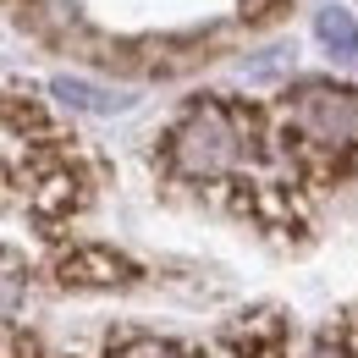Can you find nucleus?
<instances>
[{
    "label": "nucleus",
    "instance_id": "20e7f679",
    "mask_svg": "<svg viewBox=\"0 0 358 358\" xmlns=\"http://www.w3.org/2000/svg\"><path fill=\"white\" fill-rule=\"evenodd\" d=\"M314 39L325 45V55H336L342 66H358V17L342 6H320L314 17Z\"/></svg>",
    "mask_w": 358,
    "mask_h": 358
},
{
    "label": "nucleus",
    "instance_id": "f257e3e1",
    "mask_svg": "<svg viewBox=\"0 0 358 358\" xmlns=\"http://www.w3.org/2000/svg\"><path fill=\"white\" fill-rule=\"evenodd\" d=\"M166 160H171V171H182V177H193V182L226 177V171L243 160V127L231 122L226 105L199 99V105H187V116L171 127Z\"/></svg>",
    "mask_w": 358,
    "mask_h": 358
},
{
    "label": "nucleus",
    "instance_id": "0eeeda50",
    "mask_svg": "<svg viewBox=\"0 0 358 358\" xmlns=\"http://www.w3.org/2000/svg\"><path fill=\"white\" fill-rule=\"evenodd\" d=\"M342 348H348V353L358 358V309L348 314V331H342Z\"/></svg>",
    "mask_w": 358,
    "mask_h": 358
},
{
    "label": "nucleus",
    "instance_id": "423d86ee",
    "mask_svg": "<svg viewBox=\"0 0 358 358\" xmlns=\"http://www.w3.org/2000/svg\"><path fill=\"white\" fill-rule=\"evenodd\" d=\"M122 358H187L177 348V342H155V336H138V342H127L122 348Z\"/></svg>",
    "mask_w": 358,
    "mask_h": 358
},
{
    "label": "nucleus",
    "instance_id": "f03ea898",
    "mask_svg": "<svg viewBox=\"0 0 358 358\" xmlns=\"http://www.w3.org/2000/svg\"><path fill=\"white\" fill-rule=\"evenodd\" d=\"M287 133L314 149H353L358 143V94L336 83H303L287 94Z\"/></svg>",
    "mask_w": 358,
    "mask_h": 358
},
{
    "label": "nucleus",
    "instance_id": "6e6552de",
    "mask_svg": "<svg viewBox=\"0 0 358 358\" xmlns=\"http://www.w3.org/2000/svg\"><path fill=\"white\" fill-rule=\"evenodd\" d=\"M243 6H254V11H265V6H275V0H243Z\"/></svg>",
    "mask_w": 358,
    "mask_h": 358
},
{
    "label": "nucleus",
    "instance_id": "7ed1b4c3",
    "mask_svg": "<svg viewBox=\"0 0 358 358\" xmlns=\"http://www.w3.org/2000/svg\"><path fill=\"white\" fill-rule=\"evenodd\" d=\"M61 275H66L72 287H116V281L133 275V265H127L122 254H110V248H72V254L61 259Z\"/></svg>",
    "mask_w": 358,
    "mask_h": 358
},
{
    "label": "nucleus",
    "instance_id": "39448f33",
    "mask_svg": "<svg viewBox=\"0 0 358 358\" xmlns=\"http://www.w3.org/2000/svg\"><path fill=\"white\" fill-rule=\"evenodd\" d=\"M55 99H66L72 110H89V116H116V110H127V94L94 89L83 78H55Z\"/></svg>",
    "mask_w": 358,
    "mask_h": 358
}]
</instances>
